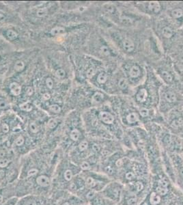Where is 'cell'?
I'll list each match as a JSON object with an SVG mask.
<instances>
[{
  "instance_id": "obj_34",
  "label": "cell",
  "mask_w": 183,
  "mask_h": 205,
  "mask_svg": "<svg viewBox=\"0 0 183 205\" xmlns=\"http://www.w3.org/2000/svg\"><path fill=\"white\" fill-rule=\"evenodd\" d=\"M135 178V174L133 172H128L126 174V179L127 180H131Z\"/></svg>"
},
{
  "instance_id": "obj_3",
  "label": "cell",
  "mask_w": 183,
  "mask_h": 205,
  "mask_svg": "<svg viewBox=\"0 0 183 205\" xmlns=\"http://www.w3.org/2000/svg\"><path fill=\"white\" fill-rule=\"evenodd\" d=\"M183 104V82L175 86L163 84L159 90L157 110L163 118Z\"/></svg>"
},
{
  "instance_id": "obj_43",
  "label": "cell",
  "mask_w": 183,
  "mask_h": 205,
  "mask_svg": "<svg viewBox=\"0 0 183 205\" xmlns=\"http://www.w3.org/2000/svg\"><path fill=\"white\" fill-rule=\"evenodd\" d=\"M2 200H3V198H2V196L0 195V203H1V202Z\"/></svg>"
},
{
  "instance_id": "obj_32",
  "label": "cell",
  "mask_w": 183,
  "mask_h": 205,
  "mask_svg": "<svg viewBox=\"0 0 183 205\" xmlns=\"http://www.w3.org/2000/svg\"><path fill=\"white\" fill-rule=\"evenodd\" d=\"M135 187L136 189H137V191H142L143 189H144V185L142 184V182H137L135 183Z\"/></svg>"
},
{
  "instance_id": "obj_30",
  "label": "cell",
  "mask_w": 183,
  "mask_h": 205,
  "mask_svg": "<svg viewBox=\"0 0 183 205\" xmlns=\"http://www.w3.org/2000/svg\"><path fill=\"white\" fill-rule=\"evenodd\" d=\"M0 126H1V128L2 133H8L9 130H10V127H9L8 124H6V123H2L1 125Z\"/></svg>"
},
{
  "instance_id": "obj_15",
  "label": "cell",
  "mask_w": 183,
  "mask_h": 205,
  "mask_svg": "<svg viewBox=\"0 0 183 205\" xmlns=\"http://www.w3.org/2000/svg\"><path fill=\"white\" fill-rule=\"evenodd\" d=\"M160 202V197L157 192H152L150 196V202L152 205H157Z\"/></svg>"
},
{
  "instance_id": "obj_45",
  "label": "cell",
  "mask_w": 183,
  "mask_h": 205,
  "mask_svg": "<svg viewBox=\"0 0 183 205\" xmlns=\"http://www.w3.org/2000/svg\"><path fill=\"white\" fill-rule=\"evenodd\" d=\"M2 133V131H1V126H0V135H1Z\"/></svg>"
},
{
  "instance_id": "obj_28",
  "label": "cell",
  "mask_w": 183,
  "mask_h": 205,
  "mask_svg": "<svg viewBox=\"0 0 183 205\" xmlns=\"http://www.w3.org/2000/svg\"><path fill=\"white\" fill-rule=\"evenodd\" d=\"M47 125L49 126V128L50 129H54L55 126L57 125V120L55 119L51 118L48 121V124Z\"/></svg>"
},
{
  "instance_id": "obj_41",
  "label": "cell",
  "mask_w": 183,
  "mask_h": 205,
  "mask_svg": "<svg viewBox=\"0 0 183 205\" xmlns=\"http://www.w3.org/2000/svg\"><path fill=\"white\" fill-rule=\"evenodd\" d=\"M70 188L72 189H75L76 188H77V186H76V185L74 183V182H73V183L70 185Z\"/></svg>"
},
{
  "instance_id": "obj_17",
  "label": "cell",
  "mask_w": 183,
  "mask_h": 205,
  "mask_svg": "<svg viewBox=\"0 0 183 205\" xmlns=\"http://www.w3.org/2000/svg\"><path fill=\"white\" fill-rule=\"evenodd\" d=\"M25 67V64L22 60H17L15 62L14 65V69L17 72H21Z\"/></svg>"
},
{
  "instance_id": "obj_47",
  "label": "cell",
  "mask_w": 183,
  "mask_h": 205,
  "mask_svg": "<svg viewBox=\"0 0 183 205\" xmlns=\"http://www.w3.org/2000/svg\"><path fill=\"white\" fill-rule=\"evenodd\" d=\"M9 205H13V204H9Z\"/></svg>"
},
{
  "instance_id": "obj_2",
  "label": "cell",
  "mask_w": 183,
  "mask_h": 205,
  "mask_svg": "<svg viewBox=\"0 0 183 205\" xmlns=\"http://www.w3.org/2000/svg\"><path fill=\"white\" fill-rule=\"evenodd\" d=\"M130 30L119 28L110 29L108 32L109 39L123 56L135 59L141 47L145 48L146 40L144 44L142 43V40Z\"/></svg>"
},
{
  "instance_id": "obj_27",
  "label": "cell",
  "mask_w": 183,
  "mask_h": 205,
  "mask_svg": "<svg viewBox=\"0 0 183 205\" xmlns=\"http://www.w3.org/2000/svg\"><path fill=\"white\" fill-rule=\"evenodd\" d=\"M73 178V172L72 171L70 170H67L64 172V179H65L67 181H70Z\"/></svg>"
},
{
  "instance_id": "obj_8",
  "label": "cell",
  "mask_w": 183,
  "mask_h": 205,
  "mask_svg": "<svg viewBox=\"0 0 183 205\" xmlns=\"http://www.w3.org/2000/svg\"><path fill=\"white\" fill-rule=\"evenodd\" d=\"M131 4L140 14L153 19L158 17L164 12L165 2L157 1H133L131 2Z\"/></svg>"
},
{
  "instance_id": "obj_31",
  "label": "cell",
  "mask_w": 183,
  "mask_h": 205,
  "mask_svg": "<svg viewBox=\"0 0 183 205\" xmlns=\"http://www.w3.org/2000/svg\"><path fill=\"white\" fill-rule=\"evenodd\" d=\"M9 164V161L7 159H0V168H6Z\"/></svg>"
},
{
  "instance_id": "obj_38",
  "label": "cell",
  "mask_w": 183,
  "mask_h": 205,
  "mask_svg": "<svg viewBox=\"0 0 183 205\" xmlns=\"http://www.w3.org/2000/svg\"><path fill=\"white\" fill-rule=\"evenodd\" d=\"M105 171H106L107 173L110 174H113V168H111V166H107V167H106V168H105Z\"/></svg>"
},
{
  "instance_id": "obj_24",
  "label": "cell",
  "mask_w": 183,
  "mask_h": 205,
  "mask_svg": "<svg viewBox=\"0 0 183 205\" xmlns=\"http://www.w3.org/2000/svg\"><path fill=\"white\" fill-rule=\"evenodd\" d=\"M86 184L89 188H94V187L96 186V185H97L94 179L92 177H88V179H87Z\"/></svg>"
},
{
  "instance_id": "obj_10",
  "label": "cell",
  "mask_w": 183,
  "mask_h": 205,
  "mask_svg": "<svg viewBox=\"0 0 183 205\" xmlns=\"http://www.w3.org/2000/svg\"><path fill=\"white\" fill-rule=\"evenodd\" d=\"M167 185H168V183L165 179H160L159 181H158V187L157 188V193L158 195H161L164 196L166 195L168 192V189H167Z\"/></svg>"
},
{
  "instance_id": "obj_20",
  "label": "cell",
  "mask_w": 183,
  "mask_h": 205,
  "mask_svg": "<svg viewBox=\"0 0 183 205\" xmlns=\"http://www.w3.org/2000/svg\"><path fill=\"white\" fill-rule=\"evenodd\" d=\"M29 128L32 133H36L39 131V126L36 122H31L29 125Z\"/></svg>"
},
{
  "instance_id": "obj_7",
  "label": "cell",
  "mask_w": 183,
  "mask_h": 205,
  "mask_svg": "<svg viewBox=\"0 0 183 205\" xmlns=\"http://www.w3.org/2000/svg\"><path fill=\"white\" fill-rule=\"evenodd\" d=\"M117 68L115 66H113L112 67L103 66L91 78L90 80L91 84L99 90H101L109 95L112 77L113 73Z\"/></svg>"
},
{
  "instance_id": "obj_46",
  "label": "cell",
  "mask_w": 183,
  "mask_h": 205,
  "mask_svg": "<svg viewBox=\"0 0 183 205\" xmlns=\"http://www.w3.org/2000/svg\"><path fill=\"white\" fill-rule=\"evenodd\" d=\"M181 30H183V27H182V28H181Z\"/></svg>"
},
{
  "instance_id": "obj_39",
  "label": "cell",
  "mask_w": 183,
  "mask_h": 205,
  "mask_svg": "<svg viewBox=\"0 0 183 205\" xmlns=\"http://www.w3.org/2000/svg\"><path fill=\"white\" fill-rule=\"evenodd\" d=\"M92 149L96 152H97V151H99L100 150V147L99 145H98V144H94L92 146Z\"/></svg>"
},
{
  "instance_id": "obj_40",
  "label": "cell",
  "mask_w": 183,
  "mask_h": 205,
  "mask_svg": "<svg viewBox=\"0 0 183 205\" xmlns=\"http://www.w3.org/2000/svg\"><path fill=\"white\" fill-rule=\"evenodd\" d=\"M24 205H36V203L35 201H33V200H28V201H27Z\"/></svg>"
},
{
  "instance_id": "obj_23",
  "label": "cell",
  "mask_w": 183,
  "mask_h": 205,
  "mask_svg": "<svg viewBox=\"0 0 183 205\" xmlns=\"http://www.w3.org/2000/svg\"><path fill=\"white\" fill-rule=\"evenodd\" d=\"M45 84L49 89H52L54 86V81L52 78L47 77L45 80Z\"/></svg>"
},
{
  "instance_id": "obj_18",
  "label": "cell",
  "mask_w": 183,
  "mask_h": 205,
  "mask_svg": "<svg viewBox=\"0 0 183 205\" xmlns=\"http://www.w3.org/2000/svg\"><path fill=\"white\" fill-rule=\"evenodd\" d=\"M48 14V10L45 7L39 8L36 12V15L38 18H44Z\"/></svg>"
},
{
  "instance_id": "obj_19",
  "label": "cell",
  "mask_w": 183,
  "mask_h": 205,
  "mask_svg": "<svg viewBox=\"0 0 183 205\" xmlns=\"http://www.w3.org/2000/svg\"><path fill=\"white\" fill-rule=\"evenodd\" d=\"M55 75L57 77V79H64L66 75V71L62 68H57V70L55 71Z\"/></svg>"
},
{
  "instance_id": "obj_1",
  "label": "cell",
  "mask_w": 183,
  "mask_h": 205,
  "mask_svg": "<svg viewBox=\"0 0 183 205\" xmlns=\"http://www.w3.org/2000/svg\"><path fill=\"white\" fill-rule=\"evenodd\" d=\"M163 83L151 67L147 66V77L145 81L134 88L131 100L138 108H157L158 95Z\"/></svg>"
},
{
  "instance_id": "obj_44",
  "label": "cell",
  "mask_w": 183,
  "mask_h": 205,
  "mask_svg": "<svg viewBox=\"0 0 183 205\" xmlns=\"http://www.w3.org/2000/svg\"><path fill=\"white\" fill-rule=\"evenodd\" d=\"M62 205H70V204H69L68 202H64V203Z\"/></svg>"
},
{
  "instance_id": "obj_26",
  "label": "cell",
  "mask_w": 183,
  "mask_h": 205,
  "mask_svg": "<svg viewBox=\"0 0 183 205\" xmlns=\"http://www.w3.org/2000/svg\"><path fill=\"white\" fill-rule=\"evenodd\" d=\"M24 142H25V139H24V137L22 136V135H19V136L15 140V144L18 146H22L24 144Z\"/></svg>"
},
{
  "instance_id": "obj_42",
  "label": "cell",
  "mask_w": 183,
  "mask_h": 205,
  "mask_svg": "<svg viewBox=\"0 0 183 205\" xmlns=\"http://www.w3.org/2000/svg\"><path fill=\"white\" fill-rule=\"evenodd\" d=\"M180 174H181L183 177V168H181V170H180Z\"/></svg>"
},
{
  "instance_id": "obj_33",
  "label": "cell",
  "mask_w": 183,
  "mask_h": 205,
  "mask_svg": "<svg viewBox=\"0 0 183 205\" xmlns=\"http://www.w3.org/2000/svg\"><path fill=\"white\" fill-rule=\"evenodd\" d=\"M38 170L37 169H35V168H33L32 169V170H30V171L28 172V177H32V176H34L36 174L38 173Z\"/></svg>"
},
{
  "instance_id": "obj_35",
  "label": "cell",
  "mask_w": 183,
  "mask_h": 205,
  "mask_svg": "<svg viewBox=\"0 0 183 205\" xmlns=\"http://www.w3.org/2000/svg\"><path fill=\"white\" fill-rule=\"evenodd\" d=\"M95 197V192L94 191H90V192L88 193V194H87V198L89 200H92Z\"/></svg>"
},
{
  "instance_id": "obj_29",
  "label": "cell",
  "mask_w": 183,
  "mask_h": 205,
  "mask_svg": "<svg viewBox=\"0 0 183 205\" xmlns=\"http://www.w3.org/2000/svg\"><path fill=\"white\" fill-rule=\"evenodd\" d=\"M81 166V168L83 170H89L91 168L90 165L89 164V163L87 162V161L82 162L81 166Z\"/></svg>"
},
{
  "instance_id": "obj_37",
  "label": "cell",
  "mask_w": 183,
  "mask_h": 205,
  "mask_svg": "<svg viewBox=\"0 0 183 205\" xmlns=\"http://www.w3.org/2000/svg\"><path fill=\"white\" fill-rule=\"evenodd\" d=\"M136 201H137V199H136V198H131V199L129 200L128 203L129 205H134V204H135Z\"/></svg>"
},
{
  "instance_id": "obj_14",
  "label": "cell",
  "mask_w": 183,
  "mask_h": 205,
  "mask_svg": "<svg viewBox=\"0 0 183 205\" xmlns=\"http://www.w3.org/2000/svg\"><path fill=\"white\" fill-rule=\"evenodd\" d=\"M65 28H64V27L62 26H56L51 30L50 34L52 35L53 36H60L65 34Z\"/></svg>"
},
{
  "instance_id": "obj_25",
  "label": "cell",
  "mask_w": 183,
  "mask_h": 205,
  "mask_svg": "<svg viewBox=\"0 0 183 205\" xmlns=\"http://www.w3.org/2000/svg\"><path fill=\"white\" fill-rule=\"evenodd\" d=\"M8 107V101L3 97H0V110H4Z\"/></svg>"
},
{
  "instance_id": "obj_11",
  "label": "cell",
  "mask_w": 183,
  "mask_h": 205,
  "mask_svg": "<svg viewBox=\"0 0 183 205\" xmlns=\"http://www.w3.org/2000/svg\"><path fill=\"white\" fill-rule=\"evenodd\" d=\"M4 37L9 41H15L19 37V34L16 30L8 29L4 32Z\"/></svg>"
},
{
  "instance_id": "obj_6",
  "label": "cell",
  "mask_w": 183,
  "mask_h": 205,
  "mask_svg": "<svg viewBox=\"0 0 183 205\" xmlns=\"http://www.w3.org/2000/svg\"><path fill=\"white\" fill-rule=\"evenodd\" d=\"M152 69L164 85L175 86L182 82L175 70L172 60L168 55L157 60Z\"/></svg>"
},
{
  "instance_id": "obj_22",
  "label": "cell",
  "mask_w": 183,
  "mask_h": 205,
  "mask_svg": "<svg viewBox=\"0 0 183 205\" xmlns=\"http://www.w3.org/2000/svg\"><path fill=\"white\" fill-rule=\"evenodd\" d=\"M49 110L53 113H60V111H61V108L57 104H53L49 106Z\"/></svg>"
},
{
  "instance_id": "obj_4",
  "label": "cell",
  "mask_w": 183,
  "mask_h": 205,
  "mask_svg": "<svg viewBox=\"0 0 183 205\" xmlns=\"http://www.w3.org/2000/svg\"><path fill=\"white\" fill-rule=\"evenodd\" d=\"M92 41L90 44V51L96 58L100 61L105 60L116 64V61H120V63L124 58L109 39L97 35L93 38Z\"/></svg>"
},
{
  "instance_id": "obj_21",
  "label": "cell",
  "mask_w": 183,
  "mask_h": 205,
  "mask_svg": "<svg viewBox=\"0 0 183 205\" xmlns=\"http://www.w3.org/2000/svg\"><path fill=\"white\" fill-rule=\"evenodd\" d=\"M88 142L86 140H83L80 142V144H79V150L81 151V152H83L87 150V148H88Z\"/></svg>"
},
{
  "instance_id": "obj_36",
  "label": "cell",
  "mask_w": 183,
  "mask_h": 205,
  "mask_svg": "<svg viewBox=\"0 0 183 205\" xmlns=\"http://www.w3.org/2000/svg\"><path fill=\"white\" fill-rule=\"evenodd\" d=\"M94 204L96 205H102V200L99 198H96L94 200Z\"/></svg>"
},
{
  "instance_id": "obj_12",
  "label": "cell",
  "mask_w": 183,
  "mask_h": 205,
  "mask_svg": "<svg viewBox=\"0 0 183 205\" xmlns=\"http://www.w3.org/2000/svg\"><path fill=\"white\" fill-rule=\"evenodd\" d=\"M36 183L42 188H46L49 185L50 180L48 177L45 175H41L37 177Z\"/></svg>"
},
{
  "instance_id": "obj_13",
  "label": "cell",
  "mask_w": 183,
  "mask_h": 205,
  "mask_svg": "<svg viewBox=\"0 0 183 205\" xmlns=\"http://www.w3.org/2000/svg\"><path fill=\"white\" fill-rule=\"evenodd\" d=\"M10 90L12 95L19 96L21 93V86L17 82H13L10 85Z\"/></svg>"
},
{
  "instance_id": "obj_16",
  "label": "cell",
  "mask_w": 183,
  "mask_h": 205,
  "mask_svg": "<svg viewBox=\"0 0 183 205\" xmlns=\"http://www.w3.org/2000/svg\"><path fill=\"white\" fill-rule=\"evenodd\" d=\"M81 136V131L78 129H73L70 133V137L73 141H77Z\"/></svg>"
},
{
  "instance_id": "obj_9",
  "label": "cell",
  "mask_w": 183,
  "mask_h": 205,
  "mask_svg": "<svg viewBox=\"0 0 183 205\" xmlns=\"http://www.w3.org/2000/svg\"><path fill=\"white\" fill-rule=\"evenodd\" d=\"M163 14L179 30L183 27V1L165 2Z\"/></svg>"
},
{
  "instance_id": "obj_5",
  "label": "cell",
  "mask_w": 183,
  "mask_h": 205,
  "mask_svg": "<svg viewBox=\"0 0 183 205\" xmlns=\"http://www.w3.org/2000/svg\"><path fill=\"white\" fill-rule=\"evenodd\" d=\"M119 67L133 89L142 84L146 79L147 66L136 59L124 57L119 64Z\"/></svg>"
}]
</instances>
